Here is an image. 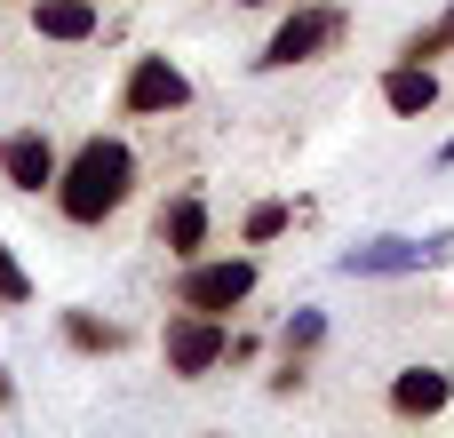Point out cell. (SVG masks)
Wrapping results in <instances>:
<instances>
[{
	"label": "cell",
	"instance_id": "obj_7",
	"mask_svg": "<svg viewBox=\"0 0 454 438\" xmlns=\"http://www.w3.org/2000/svg\"><path fill=\"white\" fill-rule=\"evenodd\" d=\"M56 168H64V152L48 144V128H16V136H0V184H8V192L40 199V192H56Z\"/></svg>",
	"mask_w": 454,
	"mask_h": 438
},
{
	"label": "cell",
	"instance_id": "obj_16",
	"mask_svg": "<svg viewBox=\"0 0 454 438\" xmlns=\"http://www.w3.org/2000/svg\"><path fill=\"white\" fill-rule=\"evenodd\" d=\"M32 303V271H24V255L0 239V311H24Z\"/></svg>",
	"mask_w": 454,
	"mask_h": 438
},
{
	"label": "cell",
	"instance_id": "obj_4",
	"mask_svg": "<svg viewBox=\"0 0 454 438\" xmlns=\"http://www.w3.org/2000/svg\"><path fill=\"white\" fill-rule=\"evenodd\" d=\"M192 96H200V88H192V72H184L176 56H160V48H152V56H128V72H120V96H112V104H120V120H176V112H192Z\"/></svg>",
	"mask_w": 454,
	"mask_h": 438
},
{
	"label": "cell",
	"instance_id": "obj_11",
	"mask_svg": "<svg viewBox=\"0 0 454 438\" xmlns=\"http://www.w3.org/2000/svg\"><path fill=\"white\" fill-rule=\"evenodd\" d=\"M24 8H32V32L56 48H88L104 32V0H24Z\"/></svg>",
	"mask_w": 454,
	"mask_h": 438
},
{
	"label": "cell",
	"instance_id": "obj_17",
	"mask_svg": "<svg viewBox=\"0 0 454 438\" xmlns=\"http://www.w3.org/2000/svg\"><path fill=\"white\" fill-rule=\"evenodd\" d=\"M303 375H311V359H279V367H271V391L287 399V391H303Z\"/></svg>",
	"mask_w": 454,
	"mask_h": 438
},
{
	"label": "cell",
	"instance_id": "obj_2",
	"mask_svg": "<svg viewBox=\"0 0 454 438\" xmlns=\"http://www.w3.org/2000/svg\"><path fill=\"white\" fill-rule=\"evenodd\" d=\"M343 32H351V16H343L335 0H295V8L271 24V40L255 48V72H295V64H319V56H335V48H343Z\"/></svg>",
	"mask_w": 454,
	"mask_h": 438
},
{
	"label": "cell",
	"instance_id": "obj_21",
	"mask_svg": "<svg viewBox=\"0 0 454 438\" xmlns=\"http://www.w3.org/2000/svg\"><path fill=\"white\" fill-rule=\"evenodd\" d=\"M231 8H271V0H231Z\"/></svg>",
	"mask_w": 454,
	"mask_h": 438
},
{
	"label": "cell",
	"instance_id": "obj_19",
	"mask_svg": "<svg viewBox=\"0 0 454 438\" xmlns=\"http://www.w3.org/2000/svg\"><path fill=\"white\" fill-rule=\"evenodd\" d=\"M0 415H16V375H8V359H0Z\"/></svg>",
	"mask_w": 454,
	"mask_h": 438
},
{
	"label": "cell",
	"instance_id": "obj_3",
	"mask_svg": "<svg viewBox=\"0 0 454 438\" xmlns=\"http://www.w3.org/2000/svg\"><path fill=\"white\" fill-rule=\"evenodd\" d=\"M263 287V263L255 255H192V263H176V279H168V303H184V311H239L247 295Z\"/></svg>",
	"mask_w": 454,
	"mask_h": 438
},
{
	"label": "cell",
	"instance_id": "obj_10",
	"mask_svg": "<svg viewBox=\"0 0 454 438\" xmlns=\"http://www.w3.org/2000/svg\"><path fill=\"white\" fill-rule=\"evenodd\" d=\"M454 407V375L447 367H399L391 375V415L399 423H439Z\"/></svg>",
	"mask_w": 454,
	"mask_h": 438
},
{
	"label": "cell",
	"instance_id": "obj_15",
	"mask_svg": "<svg viewBox=\"0 0 454 438\" xmlns=\"http://www.w3.org/2000/svg\"><path fill=\"white\" fill-rule=\"evenodd\" d=\"M295 231V207L287 199H255L247 215H239V247H271V239H287Z\"/></svg>",
	"mask_w": 454,
	"mask_h": 438
},
{
	"label": "cell",
	"instance_id": "obj_1",
	"mask_svg": "<svg viewBox=\"0 0 454 438\" xmlns=\"http://www.w3.org/2000/svg\"><path fill=\"white\" fill-rule=\"evenodd\" d=\"M136 176H144V160H136V144L128 136H80L72 152H64V168H56V215L72 223V231H104L128 199H136Z\"/></svg>",
	"mask_w": 454,
	"mask_h": 438
},
{
	"label": "cell",
	"instance_id": "obj_5",
	"mask_svg": "<svg viewBox=\"0 0 454 438\" xmlns=\"http://www.w3.org/2000/svg\"><path fill=\"white\" fill-rule=\"evenodd\" d=\"M223 351H231V327L215 319V311H168V327H160V359H168V375L176 383H207L215 367H223Z\"/></svg>",
	"mask_w": 454,
	"mask_h": 438
},
{
	"label": "cell",
	"instance_id": "obj_12",
	"mask_svg": "<svg viewBox=\"0 0 454 438\" xmlns=\"http://www.w3.org/2000/svg\"><path fill=\"white\" fill-rule=\"evenodd\" d=\"M56 335H64V351H80V359H120L136 335L120 327V319H104V311H56Z\"/></svg>",
	"mask_w": 454,
	"mask_h": 438
},
{
	"label": "cell",
	"instance_id": "obj_6",
	"mask_svg": "<svg viewBox=\"0 0 454 438\" xmlns=\"http://www.w3.org/2000/svg\"><path fill=\"white\" fill-rule=\"evenodd\" d=\"M335 271H343V279H423V271H439V255H431V239L383 231V239L343 247V255H335Z\"/></svg>",
	"mask_w": 454,
	"mask_h": 438
},
{
	"label": "cell",
	"instance_id": "obj_14",
	"mask_svg": "<svg viewBox=\"0 0 454 438\" xmlns=\"http://www.w3.org/2000/svg\"><path fill=\"white\" fill-rule=\"evenodd\" d=\"M399 56H415V64H439V56H454V0L439 8V16H423V24L399 40Z\"/></svg>",
	"mask_w": 454,
	"mask_h": 438
},
{
	"label": "cell",
	"instance_id": "obj_8",
	"mask_svg": "<svg viewBox=\"0 0 454 438\" xmlns=\"http://www.w3.org/2000/svg\"><path fill=\"white\" fill-rule=\"evenodd\" d=\"M375 96H383V112H391V120H431V112H439V96H447V80H439V64L399 56V64H383Z\"/></svg>",
	"mask_w": 454,
	"mask_h": 438
},
{
	"label": "cell",
	"instance_id": "obj_18",
	"mask_svg": "<svg viewBox=\"0 0 454 438\" xmlns=\"http://www.w3.org/2000/svg\"><path fill=\"white\" fill-rule=\"evenodd\" d=\"M255 351H263V343H255V335H247V327H231V351H223V367H247V359H255Z\"/></svg>",
	"mask_w": 454,
	"mask_h": 438
},
{
	"label": "cell",
	"instance_id": "obj_9",
	"mask_svg": "<svg viewBox=\"0 0 454 438\" xmlns=\"http://www.w3.org/2000/svg\"><path fill=\"white\" fill-rule=\"evenodd\" d=\"M152 239L176 255V263H192V255H207V239H215V215H207V192H168L160 199V223H152Z\"/></svg>",
	"mask_w": 454,
	"mask_h": 438
},
{
	"label": "cell",
	"instance_id": "obj_13",
	"mask_svg": "<svg viewBox=\"0 0 454 438\" xmlns=\"http://www.w3.org/2000/svg\"><path fill=\"white\" fill-rule=\"evenodd\" d=\"M327 343V311L319 303H295L287 319H279V359H311Z\"/></svg>",
	"mask_w": 454,
	"mask_h": 438
},
{
	"label": "cell",
	"instance_id": "obj_20",
	"mask_svg": "<svg viewBox=\"0 0 454 438\" xmlns=\"http://www.w3.org/2000/svg\"><path fill=\"white\" fill-rule=\"evenodd\" d=\"M439 168H454V136H447V144H439Z\"/></svg>",
	"mask_w": 454,
	"mask_h": 438
}]
</instances>
